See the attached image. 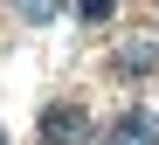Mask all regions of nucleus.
Returning <instances> with one entry per match:
<instances>
[{"mask_svg": "<svg viewBox=\"0 0 159 145\" xmlns=\"http://www.w3.org/2000/svg\"><path fill=\"white\" fill-rule=\"evenodd\" d=\"M42 145H90V111L83 104H48L42 111Z\"/></svg>", "mask_w": 159, "mask_h": 145, "instance_id": "nucleus-1", "label": "nucleus"}, {"mask_svg": "<svg viewBox=\"0 0 159 145\" xmlns=\"http://www.w3.org/2000/svg\"><path fill=\"white\" fill-rule=\"evenodd\" d=\"M90 145H159V118L152 111H125V118H111Z\"/></svg>", "mask_w": 159, "mask_h": 145, "instance_id": "nucleus-2", "label": "nucleus"}, {"mask_svg": "<svg viewBox=\"0 0 159 145\" xmlns=\"http://www.w3.org/2000/svg\"><path fill=\"white\" fill-rule=\"evenodd\" d=\"M118 69H125V76H145V69H159V42H145V35H131V42L118 48Z\"/></svg>", "mask_w": 159, "mask_h": 145, "instance_id": "nucleus-3", "label": "nucleus"}, {"mask_svg": "<svg viewBox=\"0 0 159 145\" xmlns=\"http://www.w3.org/2000/svg\"><path fill=\"white\" fill-rule=\"evenodd\" d=\"M14 14L42 28V21H56V14H62V0H14Z\"/></svg>", "mask_w": 159, "mask_h": 145, "instance_id": "nucleus-4", "label": "nucleus"}, {"mask_svg": "<svg viewBox=\"0 0 159 145\" xmlns=\"http://www.w3.org/2000/svg\"><path fill=\"white\" fill-rule=\"evenodd\" d=\"M76 14L97 28V21H111V14H118V0H76Z\"/></svg>", "mask_w": 159, "mask_h": 145, "instance_id": "nucleus-5", "label": "nucleus"}, {"mask_svg": "<svg viewBox=\"0 0 159 145\" xmlns=\"http://www.w3.org/2000/svg\"><path fill=\"white\" fill-rule=\"evenodd\" d=\"M0 145H7V138H0Z\"/></svg>", "mask_w": 159, "mask_h": 145, "instance_id": "nucleus-6", "label": "nucleus"}]
</instances>
